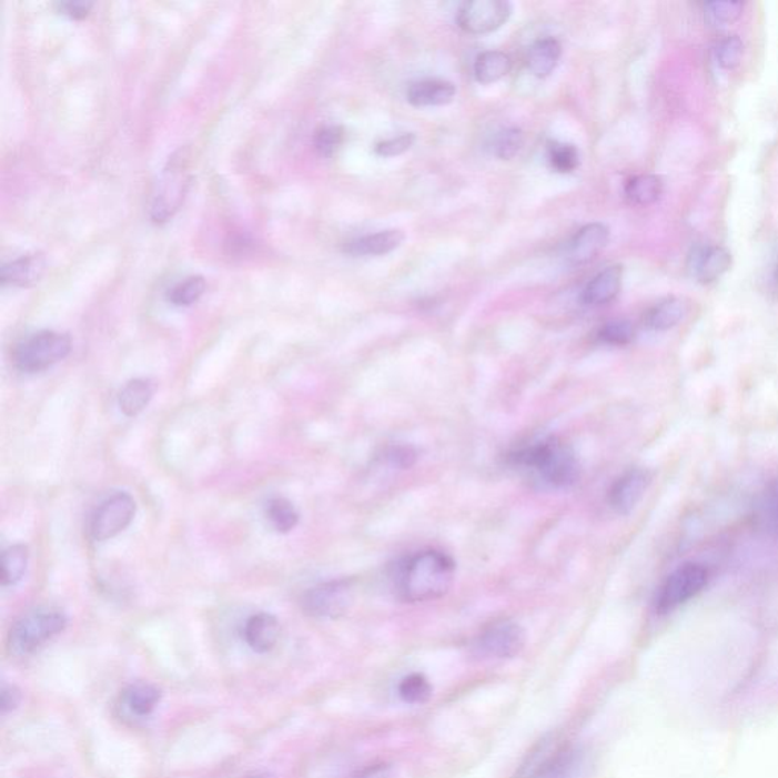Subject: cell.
Here are the masks:
<instances>
[{
    "label": "cell",
    "instance_id": "cell-31",
    "mask_svg": "<svg viewBox=\"0 0 778 778\" xmlns=\"http://www.w3.org/2000/svg\"><path fill=\"white\" fill-rule=\"evenodd\" d=\"M549 162L552 169L559 174H570L579 166V151L570 143H552L549 146Z\"/></svg>",
    "mask_w": 778,
    "mask_h": 778
},
{
    "label": "cell",
    "instance_id": "cell-25",
    "mask_svg": "<svg viewBox=\"0 0 778 778\" xmlns=\"http://www.w3.org/2000/svg\"><path fill=\"white\" fill-rule=\"evenodd\" d=\"M661 195L663 181L657 175H636L625 184V196L632 204L650 205L657 203Z\"/></svg>",
    "mask_w": 778,
    "mask_h": 778
},
{
    "label": "cell",
    "instance_id": "cell-28",
    "mask_svg": "<svg viewBox=\"0 0 778 778\" xmlns=\"http://www.w3.org/2000/svg\"><path fill=\"white\" fill-rule=\"evenodd\" d=\"M397 690L403 703L411 704V706H422V704L430 701L432 691H434L430 680L422 674L407 675L398 683Z\"/></svg>",
    "mask_w": 778,
    "mask_h": 778
},
{
    "label": "cell",
    "instance_id": "cell-13",
    "mask_svg": "<svg viewBox=\"0 0 778 778\" xmlns=\"http://www.w3.org/2000/svg\"><path fill=\"white\" fill-rule=\"evenodd\" d=\"M730 266L731 254L718 245L697 246L687 261V270L691 277L697 279L703 285H709L723 277Z\"/></svg>",
    "mask_w": 778,
    "mask_h": 778
},
{
    "label": "cell",
    "instance_id": "cell-35",
    "mask_svg": "<svg viewBox=\"0 0 778 778\" xmlns=\"http://www.w3.org/2000/svg\"><path fill=\"white\" fill-rule=\"evenodd\" d=\"M343 140L344 130L341 129V127L329 125L323 127V129L315 134L314 143L316 151H319L321 155L331 158V155L335 154L337 148L341 146Z\"/></svg>",
    "mask_w": 778,
    "mask_h": 778
},
{
    "label": "cell",
    "instance_id": "cell-2",
    "mask_svg": "<svg viewBox=\"0 0 778 778\" xmlns=\"http://www.w3.org/2000/svg\"><path fill=\"white\" fill-rule=\"evenodd\" d=\"M455 570L454 559L444 552H417L403 564L398 574V596L410 604L431 603L443 598L454 586Z\"/></svg>",
    "mask_w": 778,
    "mask_h": 778
},
{
    "label": "cell",
    "instance_id": "cell-24",
    "mask_svg": "<svg viewBox=\"0 0 778 778\" xmlns=\"http://www.w3.org/2000/svg\"><path fill=\"white\" fill-rule=\"evenodd\" d=\"M154 386L145 378H134L119 393V407L127 417H135L150 405Z\"/></svg>",
    "mask_w": 778,
    "mask_h": 778
},
{
    "label": "cell",
    "instance_id": "cell-14",
    "mask_svg": "<svg viewBox=\"0 0 778 778\" xmlns=\"http://www.w3.org/2000/svg\"><path fill=\"white\" fill-rule=\"evenodd\" d=\"M608 241H610V230L604 224L593 222V224L584 225L572 239L569 249H567V259L574 265H586L598 256L600 251L607 246Z\"/></svg>",
    "mask_w": 778,
    "mask_h": 778
},
{
    "label": "cell",
    "instance_id": "cell-41",
    "mask_svg": "<svg viewBox=\"0 0 778 778\" xmlns=\"http://www.w3.org/2000/svg\"><path fill=\"white\" fill-rule=\"evenodd\" d=\"M251 778H270V777H266V776H257V777H251Z\"/></svg>",
    "mask_w": 778,
    "mask_h": 778
},
{
    "label": "cell",
    "instance_id": "cell-18",
    "mask_svg": "<svg viewBox=\"0 0 778 778\" xmlns=\"http://www.w3.org/2000/svg\"><path fill=\"white\" fill-rule=\"evenodd\" d=\"M622 277H624V267L620 265L608 266L607 270L590 280L583 292V302L593 307L612 303L619 295Z\"/></svg>",
    "mask_w": 778,
    "mask_h": 778
},
{
    "label": "cell",
    "instance_id": "cell-4",
    "mask_svg": "<svg viewBox=\"0 0 778 778\" xmlns=\"http://www.w3.org/2000/svg\"><path fill=\"white\" fill-rule=\"evenodd\" d=\"M189 181L191 176H189L188 152L180 150L169 159L159 183L155 184L150 209L152 221L163 224L179 212L191 184Z\"/></svg>",
    "mask_w": 778,
    "mask_h": 778
},
{
    "label": "cell",
    "instance_id": "cell-36",
    "mask_svg": "<svg viewBox=\"0 0 778 778\" xmlns=\"http://www.w3.org/2000/svg\"><path fill=\"white\" fill-rule=\"evenodd\" d=\"M415 134L405 133L397 135V138L384 140V142L377 143L374 148V152L381 158H397V155L405 154L414 146Z\"/></svg>",
    "mask_w": 778,
    "mask_h": 778
},
{
    "label": "cell",
    "instance_id": "cell-22",
    "mask_svg": "<svg viewBox=\"0 0 778 778\" xmlns=\"http://www.w3.org/2000/svg\"><path fill=\"white\" fill-rule=\"evenodd\" d=\"M686 314V303L680 299L670 296V299L663 300V302L649 309L648 314L645 316V324L648 325L650 331L666 332L680 324Z\"/></svg>",
    "mask_w": 778,
    "mask_h": 778
},
{
    "label": "cell",
    "instance_id": "cell-26",
    "mask_svg": "<svg viewBox=\"0 0 778 778\" xmlns=\"http://www.w3.org/2000/svg\"><path fill=\"white\" fill-rule=\"evenodd\" d=\"M30 550L24 545L8 547L2 554V586L11 587L23 578L27 572Z\"/></svg>",
    "mask_w": 778,
    "mask_h": 778
},
{
    "label": "cell",
    "instance_id": "cell-30",
    "mask_svg": "<svg viewBox=\"0 0 778 778\" xmlns=\"http://www.w3.org/2000/svg\"><path fill=\"white\" fill-rule=\"evenodd\" d=\"M634 336H636V329L629 321L625 320L610 321V323L604 324L598 332L600 343L615 345V347L632 344Z\"/></svg>",
    "mask_w": 778,
    "mask_h": 778
},
{
    "label": "cell",
    "instance_id": "cell-11",
    "mask_svg": "<svg viewBox=\"0 0 778 778\" xmlns=\"http://www.w3.org/2000/svg\"><path fill=\"white\" fill-rule=\"evenodd\" d=\"M512 14V3L506 0H472L459 8L456 22L468 34H488L501 30Z\"/></svg>",
    "mask_w": 778,
    "mask_h": 778
},
{
    "label": "cell",
    "instance_id": "cell-21",
    "mask_svg": "<svg viewBox=\"0 0 778 778\" xmlns=\"http://www.w3.org/2000/svg\"><path fill=\"white\" fill-rule=\"evenodd\" d=\"M562 44L558 40L546 37V39L537 40L528 49L526 53V65L529 72L537 78L549 77L558 65L562 59Z\"/></svg>",
    "mask_w": 778,
    "mask_h": 778
},
{
    "label": "cell",
    "instance_id": "cell-12",
    "mask_svg": "<svg viewBox=\"0 0 778 778\" xmlns=\"http://www.w3.org/2000/svg\"><path fill=\"white\" fill-rule=\"evenodd\" d=\"M650 484V473L645 468L634 467L617 477L608 492V504L613 512L627 516L644 499Z\"/></svg>",
    "mask_w": 778,
    "mask_h": 778
},
{
    "label": "cell",
    "instance_id": "cell-7",
    "mask_svg": "<svg viewBox=\"0 0 778 778\" xmlns=\"http://www.w3.org/2000/svg\"><path fill=\"white\" fill-rule=\"evenodd\" d=\"M526 634L513 619L494 620L481 632L475 640L477 656L489 660H509L525 648Z\"/></svg>",
    "mask_w": 778,
    "mask_h": 778
},
{
    "label": "cell",
    "instance_id": "cell-27",
    "mask_svg": "<svg viewBox=\"0 0 778 778\" xmlns=\"http://www.w3.org/2000/svg\"><path fill=\"white\" fill-rule=\"evenodd\" d=\"M266 517L277 533L287 534L299 525L300 514L290 501L277 497L266 506Z\"/></svg>",
    "mask_w": 778,
    "mask_h": 778
},
{
    "label": "cell",
    "instance_id": "cell-39",
    "mask_svg": "<svg viewBox=\"0 0 778 778\" xmlns=\"http://www.w3.org/2000/svg\"><path fill=\"white\" fill-rule=\"evenodd\" d=\"M20 701H22V691L16 686L3 685L2 695H0V709H2V715L6 716L10 714V711L18 709Z\"/></svg>",
    "mask_w": 778,
    "mask_h": 778
},
{
    "label": "cell",
    "instance_id": "cell-3",
    "mask_svg": "<svg viewBox=\"0 0 778 778\" xmlns=\"http://www.w3.org/2000/svg\"><path fill=\"white\" fill-rule=\"evenodd\" d=\"M65 627L68 616L60 608H36L12 625L8 634V650L14 657L32 656L41 646L63 633Z\"/></svg>",
    "mask_w": 778,
    "mask_h": 778
},
{
    "label": "cell",
    "instance_id": "cell-19",
    "mask_svg": "<svg viewBox=\"0 0 778 778\" xmlns=\"http://www.w3.org/2000/svg\"><path fill=\"white\" fill-rule=\"evenodd\" d=\"M47 270V261L41 254H27L3 265L0 280L3 286H30L39 282Z\"/></svg>",
    "mask_w": 778,
    "mask_h": 778
},
{
    "label": "cell",
    "instance_id": "cell-38",
    "mask_svg": "<svg viewBox=\"0 0 778 778\" xmlns=\"http://www.w3.org/2000/svg\"><path fill=\"white\" fill-rule=\"evenodd\" d=\"M352 778H397V772H395L393 765L386 764V761H376V764L357 769Z\"/></svg>",
    "mask_w": 778,
    "mask_h": 778
},
{
    "label": "cell",
    "instance_id": "cell-8",
    "mask_svg": "<svg viewBox=\"0 0 778 778\" xmlns=\"http://www.w3.org/2000/svg\"><path fill=\"white\" fill-rule=\"evenodd\" d=\"M584 749L572 744L545 747L531 761L526 778H579L584 772Z\"/></svg>",
    "mask_w": 778,
    "mask_h": 778
},
{
    "label": "cell",
    "instance_id": "cell-23",
    "mask_svg": "<svg viewBox=\"0 0 778 778\" xmlns=\"http://www.w3.org/2000/svg\"><path fill=\"white\" fill-rule=\"evenodd\" d=\"M513 69V60L508 53L501 51H487L481 53L475 61V78L481 84H493L508 75Z\"/></svg>",
    "mask_w": 778,
    "mask_h": 778
},
{
    "label": "cell",
    "instance_id": "cell-1",
    "mask_svg": "<svg viewBox=\"0 0 778 778\" xmlns=\"http://www.w3.org/2000/svg\"><path fill=\"white\" fill-rule=\"evenodd\" d=\"M514 465L531 473L538 483L554 489H567L582 475L578 456L569 444L557 436H546L526 444L512 455Z\"/></svg>",
    "mask_w": 778,
    "mask_h": 778
},
{
    "label": "cell",
    "instance_id": "cell-40",
    "mask_svg": "<svg viewBox=\"0 0 778 778\" xmlns=\"http://www.w3.org/2000/svg\"><path fill=\"white\" fill-rule=\"evenodd\" d=\"M93 3L90 2H63L59 6L61 14L69 16L70 19H84L92 10Z\"/></svg>",
    "mask_w": 778,
    "mask_h": 778
},
{
    "label": "cell",
    "instance_id": "cell-37",
    "mask_svg": "<svg viewBox=\"0 0 778 778\" xmlns=\"http://www.w3.org/2000/svg\"><path fill=\"white\" fill-rule=\"evenodd\" d=\"M386 458H388L394 467L410 468L413 467L415 461H417V452L410 446H394L390 448Z\"/></svg>",
    "mask_w": 778,
    "mask_h": 778
},
{
    "label": "cell",
    "instance_id": "cell-20",
    "mask_svg": "<svg viewBox=\"0 0 778 778\" xmlns=\"http://www.w3.org/2000/svg\"><path fill=\"white\" fill-rule=\"evenodd\" d=\"M456 94L452 82L423 80L413 82L407 89V101L414 107H442L451 104Z\"/></svg>",
    "mask_w": 778,
    "mask_h": 778
},
{
    "label": "cell",
    "instance_id": "cell-29",
    "mask_svg": "<svg viewBox=\"0 0 778 778\" xmlns=\"http://www.w3.org/2000/svg\"><path fill=\"white\" fill-rule=\"evenodd\" d=\"M205 292V280L201 275H193L176 283L171 291L168 292V302L176 307H188L196 303Z\"/></svg>",
    "mask_w": 778,
    "mask_h": 778
},
{
    "label": "cell",
    "instance_id": "cell-9",
    "mask_svg": "<svg viewBox=\"0 0 778 778\" xmlns=\"http://www.w3.org/2000/svg\"><path fill=\"white\" fill-rule=\"evenodd\" d=\"M352 579H335L309 588L302 598L303 610L320 619H336L348 610L353 600Z\"/></svg>",
    "mask_w": 778,
    "mask_h": 778
},
{
    "label": "cell",
    "instance_id": "cell-15",
    "mask_svg": "<svg viewBox=\"0 0 778 778\" xmlns=\"http://www.w3.org/2000/svg\"><path fill=\"white\" fill-rule=\"evenodd\" d=\"M280 633L282 628L277 617L271 613L261 612L246 619L242 636L254 653L266 654L277 646Z\"/></svg>",
    "mask_w": 778,
    "mask_h": 778
},
{
    "label": "cell",
    "instance_id": "cell-10",
    "mask_svg": "<svg viewBox=\"0 0 778 778\" xmlns=\"http://www.w3.org/2000/svg\"><path fill=\"white\" fill-rule=\"evenodd\" d=\"M135 516V502L129 493H117L102 502L90 521L94 542H107L123 533Z\"/></svg>",
    "mask_w": 778,
    "mask_h": 778
},
{
    "label": "cell",
    "instance_id": "cell-32",
    "mask_svg": "<svg viewBox=\"0 0 778 778\" xmlns=\"http://www.w3.org/2000/svg\"><path fill=\"white\" fill-rule=\"evenodd\" d=\"M523 142H525V135L521 129L513 127V129L501 131L494 139V154L501 160H512L521 152Z\"/></svg>",
    "mask_w": 778,
    "mask_h": 778
},
{
    "label": "cell",
    "instance_id": "cell-17",
    "mask_svg": "<svg viewBox=\"0 0 778 778\" xmlns=\"http://www.w3.org/2000/svg\"><path fill=\"white\" fill-rule=\"evenodd\" d=\"M403 241H405V234L401 230H385V232L366 234L348 242L345 253L355 257L385 256L397 250Z\"/></svg>",
    "mask_w": 778,
    "mask_h": 778
},
{
    "label": "cell",
    "instance_id": "cell-6",
    "mask_svg": "<svg viewBox=\"0 0 778 778\" xmlns=\"http://www.w3.org/2000/svg\"><path fill=\"white\" fill-rule=\"evenodd\" d=\"M709 569L699 563L677 567L658 588L654 607L658 615H668L689 603L709 584Z\"/></svg>",
    "mask_w": 778,
    "mask_h": 778
},
{
    "label": "cell",
    "instance_id": "cell-34",
    "mask_svg": "<svg viewBox=\"0 0 778 778\" xmlns=\"http://www.w3.org/2000/svg\"><path fill=\"white\" fill-rule=\"evenodd\" d=\"M742 55L744 43L736 36L727 37L726 40L720 41L718 49H716V59H718V64L723 69L731 70L738 68Z\"/></svg>",
    "mask_w": 778,
    "mask_h": 778
},
{
    "label": "cell",
    "instance_id": "cell-16",
    "mask_svg": "<svg viewBox=\"0 0 778 778\" xmlns=\"http://www.w3.org/2000/svg\"><path fill=\"white\" fill-rule=\"evenodd\" d=\"M162 694L150 683H131L121 694V709L133 719L150 718L158 709Z\"/></svg>",
    "mask_w": 778,
    "mask_h": 778
},
{
    "label": "cell",
    "instance_id": "cell-5",
    "mask_svg": "<svg viewBox=\"0 0 778 778\" xmlns=\"http://www.w3.org/2000/svg\"><path fill=\"white\" fill-rule=\"evenodd\" d=\"M70 350L72 340L65 333L41 331L18 344L12 361L20 372L36 374L59 364L69 356Z\"/></svg>",
    "mask_w": 778,
    "mask_h": 778
},
{
    "label": "cell",
    "instance_id": "cell-33",
    "mask_svg": "<svg viewBox=\"0 0 778 778\" xmlns=\"http://www.w3.org/2000/svg\"><path fill=\"white\" fill-rule=\"evenodd\" d=\"M742 11V2H710L706 6V19L714 27H726L738 20Z\"/></svg>",
    "mask_w": 778,
    "mask_h": 778
}]
</instances>
